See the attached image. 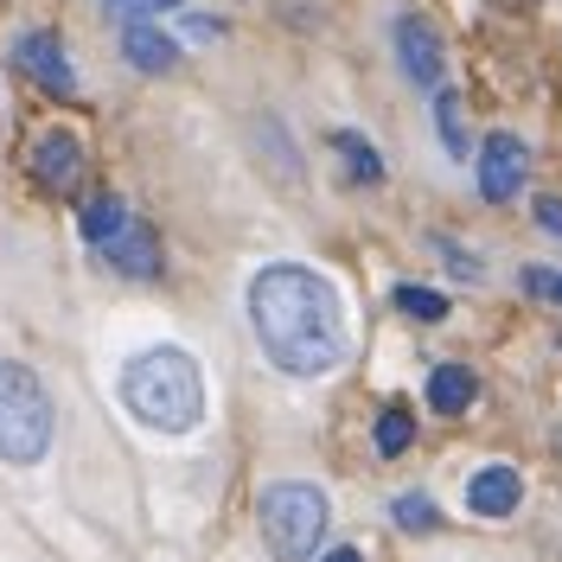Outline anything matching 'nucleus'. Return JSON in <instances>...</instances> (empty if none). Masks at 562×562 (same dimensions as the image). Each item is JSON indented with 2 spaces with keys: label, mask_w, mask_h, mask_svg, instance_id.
<instances>
[{
  "label": "nucleus",
  "mask_w": 562,
  "mask_h": 562,
  "mask_svg": "<svg viewBox=\"0 0 562 562\" xmlns=\"http://www.w3.org/2000/svg\"><path fill=\"white\" fill-rule=\"evenodd\" d=\"M249 326L288 378H326L346 358V307L339 288L307 262H269L249 281Z\"/></svg>",
  "instance_id": "f257e3e1"
},
{
  "label": "nucleus",
  "mask_w": 562,
  "mask_h": 562,
  "mask_svg": "<svg viewBox=\"0 0 562 562\" xmlns=\"http://www.w3.org/2000/svg\"><path fill=\"white\" fill-rule=\"evenodd\" d=\"M122 403H128L135 422L160 428V435H192L205 422V371L192 364V351L154 346V351H140V358H128Z\"/></svg>",
  "instance_id": "f03ea898"
},
{
  "label": "nucleus",
  "mask_w": 562,
  "mask_h": 562,
  "mask_svg": "<svg viewBox=\"0 0 562 562\" xmlns=\"http://www.w3.org/2000/svg\"><path fill=\"white\" fill-rule=\"evenodd\" d=\"M52 448V396L38 384L33 364L0 358V460L33 467Z\"/></svg>",
  "instance_id": "7ed1b4c3"
},
{
  "label": "nucleus",
  "mask_w": 562,
  "mask_h": 562,
  "mask_svg": "<svg viewBox=\"0 0 562 562\" xmlns=\"http://www.w3.org/2000/svg\"><path fill=\"white\" fill-rule=\"evenodd\" d=\"M256 518H262L269 557L276 562H307L319 550V537H326V492L307 486V480H281V486L262 492Z\"/></svg>",
  "instance_id": "20e7f679"
},
{
  "label": "nucleus",
  "mask_w": 562,
  "mask_h": 562,
  "mask_svg": "<svg viewBox=\"0 0 562 562\" xmlns=\"http://www.w3.org/2000/svg\"><path fill=\"white\" fill-rule=\"evenodd\" d=\"M525 173H530V147L518 135H486L480 147V192H486L492 205H512L518 192H525Z\"/></svg>",
  "instance_id": "39448f33"
},
{
  "label": "nucleus",
  "mask_w": 562,
  "mask_h": 562,
  "mask_svg": "<svg viewBox=\"0 0 562 562\" xmlns=\"http://www.w3.org/2000/svg\"><path fill=\"white\" fill-rule=\"evenodd\" d=\"M396 58H403V77L409 83H441V70H448V58H441V38H435V26L422 20V13H403L396 20Z\"/></svg>",
  "instance_id": "423d86ee"
},
{
  "label": "nucleus",
  "mask_w": 562,
  "mask_h": 562,
  "mask_svg": "<svg viewBox=\"0 0 562 562\" xmlns=\"http://www.w3.org/2000/svg\"><path fill=\"white\" fill-rule=\"evenodd\" d=\"M13 65L26 70L33 83H45L52 97H70V90H77V70H70L65 38H58V33H26V38H20V52H13Z\"/></svg>",
  "instance_id": "0eeeda50"
},
{
  "label": "nucleus",
  "mask_w": 562,
  "mask_h": 562,
  "mask_svg": "<svg viewBox=\"0 0 562 562\" xmlns=\"http://www.w3.org/2000/svg\"><path fill=\"white\" fill-rule=\"evenodd\" d=\"M467 505H473L480 518H512V512L525 505V480H518V467H480V473L467 480Z\"/></svg>",
  "instance_id": "6e6552de"
},
{
  "label": "nucleus",
  "mask_w": 562,
  "mask_h": 562,
  "mask_svg": "<svg viewBox=\"0 0 562 562\" xmlns=\"http://www.w3.org/2000/svg\"><path fill=\"white\" fill-rule=\"evenodd\" d=\"M33 173L45 179L52 192L77 186V173H83V147H77V135H65V128L38 135V147H33Z\"/></svg>",
  "instance_id": "1a4fd4ad"
},
{
  "label": "nucleus",
  "mask_w": 562,
  "mask_h": 562,
  "mask_svg": "<svg viewBox=\"0 0 562 562\" xmlns=\"http://www.w3.org/2000/svg\"><path fill=\"white\" fill-rule=\"evenodd\" d=\"M122 52H128V65L147 70V77L179 70V45L167 33H154V26H128V33H122Z\"/></svg>",
  "instance_id": "9d476101"
},
{
  "label": "nucleus",
  "mask_w": 562,
  "mask_h": 562,
  "mask_svg": "<svg viewBox=\"0 0 562 562\" xmlns=\"http://www.w3.org/2000/svg\"><path fill=\"white\" fill-rule=\"evenodd\" d=\"M109 262H115V269H122V276H160V244H154V231H147V224H128V237H115V244L103 249Z\"/></svg>",
  "instance_id": "9b49d317"
},
{
  "label": "nucleus",
  "mask_w": 562,
  "mask_h": 562,
  "mask_svg": "<svg viewBox=\"0 0 562 562\" xmlns=\"http://www.w3.org/2000/svg\"><path fill=\"white\" fill-rule=\"evenodd\" d=\"M473 396H480V378H473L467 364H441V371L428 378V403H435L441 416H460V409H473Z\"/></svg>",
  "instance_id": "f8f14e48"
},
{
  "label": "nucleus",
  "mask_w": 562,
  "mask_h": 562,
  "mask_svg": "<svg viewBox=\"0 0 562 562\" xmlns=\"http://www.w3.org/2000/svg\"><path fill=\"white\" fill-rule=\"evenodd\" d=\"M77 224H83V237H90V244L97 249H109L115 244V237H128V224H135V217H128V205H122V199H90V205H83V217H77Z\"/></svg>",
  "instance_id": "ddd939ff"
},
{
  "label": "nucleus",
  "mask_w": 562,
  "mask_h": 562,
  "mask_svg": "<svg viewBox=\"0 0 562 562\" xmlns=\"http://www.w3.org/2000/svg\"><path fill=\"white\" fill-rule=\"evenodd\" d=\"M435 128H441V147H448L454 160L473 147V135H467V109H460L454 90H441V97H435Z\"/></svg>",
  "instance_id": "4468645a"
},
{
  "label": "nucleus",
  "mask_w": 562,
  "mask_h": 562,
  "mask_svg": "<svg viewBox=\"0 0 562 562\" xmlns=\"http://www.w3.org/2000/svg\"><path fill=\"white\" fill-rule=\"evenodd\" d=\"M333 147L346 154L351 179H364V186H378V179H384V160H378V147H371L364 135H351V128H339V135H333Z\"/></svg>",
  "instance_id": "2eb2a0df"
},
{
  "label": "nucleus",
  "mask_w": 562,
  "mask_h": 562,
  "mask_svg": "<svg viewBox=\"0 0 562 562\" xmlns=\"http://www.w3.org/2000/svg\"><path fill=\"white\" fill-rule=\"evenodd\" d=\"M409 441H416V422H409V409H384V416H378V454L396 460Z\"/></svg>",
  "instance_id": "dca6fc26"
},
{
  "label": "nucleus",
  "mask_w": 562,
  "mask_h": 562,
  "mask_svg": "<svg viewBox=\"0 0 562 562\" xmlns=\"http://www.w3.org/2000/svg\"><path fill=\"white\" fill-rule=\"evenodd\" d=\"M396 314H409V319H448V301H441L435 288L403 281V288H396Z\"/></svg>",
  "instance_id": "f3484780"
},
{
  "label": "nucleus",
  "mask_w": 562,
  "mask_h": 562,
  "mask_svg": "<svg viewBox=\"0 0 562 562\" xmlns=\"http://www.w3.org/2000/svg\"><path fill=\"white\" fill-rule=\"evenodd\" d=\"M390 518H396L403 530H435V525H441V512H435V505H428L422 492H403V498L390 505Z\"/></svg>",
  "instance_id": "a211bd4d"
},
{
  "label": "nucleus",
  "mask_w": 562,
  "mask_h": 562,
  "mask_svg": "<svg viewBox=\"0 0 562 562\" xmlns=\"http://www.w3.org/2000/svg\"><path fill=\"white\" fill-rule=\"evenodd\" d=\"M179 0H103L109 20H122V26H147L154 13H173Z\"/></svg>",
  "instance_id": "6ab92c4d"
},
{
  "label": "nucleus",
  "mask_w": 562,
  "mask_h": 562,
  "mask_svg": "<svg viewBox=\"0 0 562 562\" xmlns=\"http://www.w3.org/2000/svg\"><path fill=\"white\" fill-rule=\"evenodd\" d=\"M525 294H537V301L562 307V269H543V262H530V269H525Z\"/></svg>",
  "instance_id": "aec40b11"
},
{
  "label": "nucleus",
  "mask_w": 562,
  "mask_h": 562,
  "mask_svg": "<svg viewBox=\"0 0 562 562\" xmlns=\"http://www.w3.org/2000/svg\"><path fill=\"white\" fill-rule=\"evenodd\" d=\"M537 224H543L550 237H562V199H537Z\"/></svg>",
  "instance_id": "412c9836"
},
{
  "label": "nucleus",
  "mask_w": 562,
  "mask_h": 562,
  "mask_svg": "<svg viewBox=\"0 0 562 562\" xmlns=\"http://www.w3.org/2000/svg\"><path fill=\"white\" fill-rule=\"evenodd\" d=\"M326 562H364V557H358V550H333Z\"/></svg>",
  "instance_id": "4be33fe9"
}]
</instances>
